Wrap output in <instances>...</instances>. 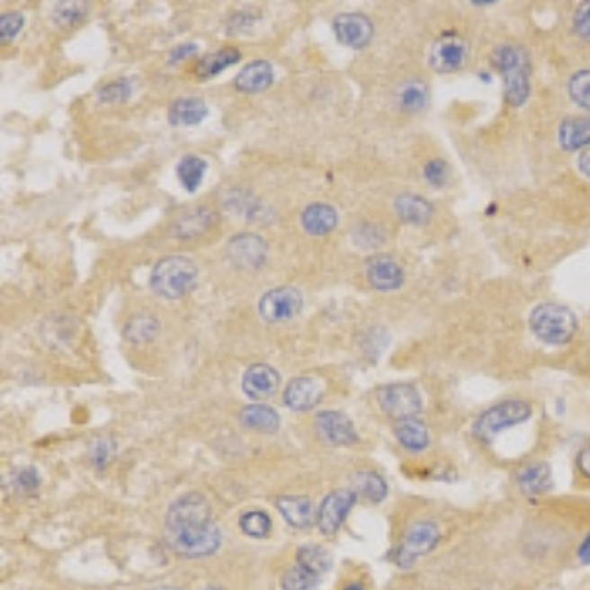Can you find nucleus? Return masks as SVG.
<instances>
[{
    "label": "nucleus",
    "instance_id": "f257e3e1",
    "mask_svg": "<svg viewBox=\"0 0 590 590\" xmlns=\"http://www.w3.org/2000/svg\"><path fill=\"white\" fill-rule=\"evenodd\" d=\"M165 540L172 550L189 559H201L217 553L220 530L210 520V505L203 494L187 492L165 514Z\"/></svg>",
    "mask_w": 590,
    "mask_h": 590
},
{
    "label": "nucleus",
    "instance_id": "f03ea898",
    "mask_svg": "<svg viewBox=\"0 0 590 590\" xmlns=\"http://www.w3.org/2000/svg\"><path fill=\"white\" fill-rule=\"evenodd\" d=\"M494 66L498 67L505 101L512 107H523L532 94V61L522 46L504 44L494 51Z\"/></svg>",
    "mask_w": 590,
    "mask_h": 590
},
{
    "label": "nucleus",
    "instance_id": "7ed1b4c3",
    "mask_svg": "<svg viewBox=\"0 0 590 590\" xmlns=\"http://www.w3.org/2000/svg\"><path fill=\"white\" fill-rule=\"evenodd\" d=\"M199 282L195 262L187 256H164L154 264L150 288L164 299H182L192 293Z\"/></svg>",
    "mask_w": 590,
    "mask_h": 590
},
{
    "label": "nucleus",
    "instance_id": "20e7f679",
    "mask_svg": "<svg viewBox=\"0 0 590 590\" xmlns=\"http://www.w3.org/2000/svg\"><path fill=\"white\" fill-rule=\"evenodd\" d=\"M532 416H533V407L530 402H525V399L520 398L504 399V402H498L490 406L488 409H484V412L474 419L470 431L474 439L484 442V445H492L504 431L528 424Z\"/></svg>",
    "mask_w": 590,
    "mask_h": 590
},
{
    "label": "nucleus",
    "instance_id": "39448f33",
    "mask_svg": "<svg viewBox=\"0 0 590 590\" xmlns=\"http://www.w3.org/2000/svg\"><path fill=\"white\" fill-rule=\"evenodd\" d=\"M532 333L545 344H568L578 331V319L571 308L561 303H540L530 315Z\"/></svg>",
    "mask_w": 590,
    "mask_h": 590
},
{
    "label": "nucleus",
    "instance_id": "423d86ee",
    "mask_svg": "<svg viewBox=\"0 0 590 590\" xmlns=\"http://www.w3.org/2000/svg\"><path fill=\"white\" fill-rule=\"evenodd\" d=\"M439 541L441 530L437 523L429 520L416 522L406 530L402 541L392 551V561L402 568L414 567L419 557L429 555L439 545Z\"/></svg>",
    "mask_w": 590,
    "mask_h": 590
},
{
    "label": "nucleus",
    "instance_id": "0eeeda50",
    "mask_svg": "<svg viewBox=\"0 0 590 590\" xmlns=\"http://www.w3.org/2000/svg\"><path fill=\"white\" fill-rule=\"evenodd\" d=\"M470 46L465 36L459 31L441 34L429 49V66L437 73H455L469 63Z\"/></svg>",
    "mask_w": 590,
    "mask_h": 590
},
{
    "label": "nucleus",
    "instance_id": "6e6552de",
    "mask_svg": "<svg viewBox=\"0 0 590 590\" xmlns=\"http://www.w3.org/2000/svg\"><path fill=\"white\" fill-rule=\"evenodd\" d=\"M378 406L382 412L396 421L417 417L424 409L419 389L412 384H388L376 392Z\"/></svg>",
    "mask_w": 590,
    "mask_h": 590
},
{
    "label": "nucleus",
    "instance_id": "1a4fd4ad",
    "mask_svg": "<svg viewBox=\"0 0 590 590\" xmlns=\"http://www.w3.org/2000/svg\"><path fill=\"white\" fill-rule=\"evenodd\" d=\"M303 308V295L298 288L282 286L268 290L258 301V313L266 323H286L299 315Z\"/></svg>",
    "mask_w": 590,
    "mask_h": 590
},
{
    "label": "nucleus",
    "instance_id": "9d476101",
    "mask_svg": "<svg viewBox=\"0 0 590 590\" xmlns=\"http://www.w3.org/2000/svg\"><path fill=\"white\" fill-rule=\"evenodd\" d=\"M358 494L354 490H333L331 494H326L325 500L321 502V508L317 514V528L325 535H333L341 530V525L344 523L346 515L351 514L354 508Z\"/></svg>",
    "mask_w": 590,
    "mask_h": 590
},
{
    "label": "nucleus",
    "instance_id": "9b49d317",
    "mask_svg": "<svg viewBox=\"0 0 590 590\" xmlns=\"http://www.w3.org/2000/svg\"><path fill=\"white\" fill-rule=\"evenodd\" d=\"M227 255L228 260L240 270H258L266 264L268 245L258 235L240 233L228 240Z\"/></svg>",
    "mask_w": 590,
    "mask_h": 590
},
{
    "label": "nucleus",
    "instance_id": "f8f14e48",
    "mask_svg": "<svg viewBox=\"0 0 590 590\" xmlns=\"http://www.w3.org/2000/svg\"><path fill=\"white\" fill-rule=\"evenodd\" d=\"M333 30L339 44L353 49L366 48L374 38L372 20L361 13L339 14L333 20Z\"/></svg>",
    "mask_w": 590,
    "mask_h": 590
},
{
    "label": "nucleus",
    "instance_id": "ddd939ff",
    "mask_svg": "<svg viewBox=\"0 0 590 590\" xmlns=\"http://www.w3.org/2000/svg\"><path fill=\"white\" fill-rule=\"evenodd\" d=\"M315 431L323 441L335 447H349L358 441L353 421L341 412H321L315 417Z\"/></svg>",
    "mask_w": 590,
    "mask_h": 590
},
{
    "label": "nucleus",
    "instance_id": "4468645a",
    "mask_svg": "<svg viewBox=\"0 0 590 590\" xmlns=\"http://www.w3.org/2000/svg\"><path fill=\"white\" fill-rule=\"evenodd\" d=\"M366 280L378 291H396L404 286L406 272L392 256L378 255L366 262Z\"/></svg>",
    "mask_w": 590,
    "mask_h": 590
},
{
    "label": "nucleus",
    "instance_id": "2eb2a0df",
    "mask_svg": "<svg viewBox=\"0 0 590 590\" xmlns=\"http://www.w3.org/2000/svg\"><path fill=\"white\" fill-rule=\"evenodd\" d=\"M515 487L528 498H540L553 490V470L550 462L533 460L515 472Z\"/></svg>",
    "mask_w": 590,
    "mask_h": 590
},
{
    "label": "nucleus",
    "instance_id": "dca6fc26",
    "mask_svg": "<svg viewBox=\"0 0 590 590\" xmlns=\"http://www.w3.org/2000/svg\"><path fill=\"white\" fill-rule=\"evenodd\" d=\"M325 386L321 380L313 376H299L286 386L283 392V402L293 412H309L321 402Z\"/></svg>",
    "mask_w": 590,
    "mask_h": 590
},
{
    "label": "nucleus",
    "instance_id": "f3484780",
    "mask_svg": "<svg viewBox=\"0 0 590 590\" xmlns=\"http://www.w3.org/2000/svg\"><path fill=\"white\" fill-rule=\"evenodd\" d=\"M280 388V374L270 364H252L242 376V392L255 402H264Z\"/></svg>",
    "mask_w": 590,
    "mask_h": 590
},
{
    "label": "nucleus",
    "instance_id": "a211bd4d",
    "mask_svg": "<svg viewBox=\"0 0 590 590\" xmlns=\"http://www.w3.org/2000/svg\"><path fill=\"white\" fill-rule=\"evenodd\" d=\"M394 210L399 220H404L406 225H414V227L427 225L435 213L434 205H431L425 197L416 193L398 195L394 201Z\"/></svg>",
    "mask_w": 590,
    "mask_h": 590
},
{
    "label": "nucleus",
    "instance_id": "6ab92c4d",
    "mask_svg": "<svg viewBox=\"0 0 590 590\" xmlns=\"http://www.w3.org/2000/svg\"><path fill=\"white\" fill-rule=\"evenodd\" d=\"M559 146L565 152H578L590 148V112L567 117L559 124Z\"/></svg>",
    "mask_w": 590,
    "mask_h": 590
},
{
    "label": "nucleus",
    "instance_id": "aec40b11",
    "mask_svg": "<svg viewBox=\"0 0 590 590\" xmlns=\"http://www.w3.org/2000/svg\"><path fill=\"white\" fill-rule=\"evenodd\" d=\"M273 83V66L266 59H255L245 66L235 77V87L240 93H262Z\"/></svg>",
    "mask_w": 590,
    "mask_h": 590
},
{
    "label": "nucleus",
    "instance_id": "412c9836",
    "mask_svg": "<svg viewBox=\"0 0 590 590\" xmlns=\"http://www.w3.org/2000/svg\"><path fill=\"white\" fill-rule=\"evenodd\" d=\"M339 225V213L335 207L326 203H313L303 209L301 213V227L308 235L313 237H323L329 235Z\"/></svg>",
    "mask_w": 590,
    "mask_h": 590
},
{
    "label": "nucleus",
    "instance_id": "4be33fe9",
    "mask_svg": "<svg viewBox=\"0 0 590 590\" xmlns=\"http://www.w3.org/2000/svg\"><path fill=\"white\" fill-rule=\"evenodd\" d=\"M394 435L407 452H424L431 445L429 427L417 417L396 421Z\"/></svg>",
    "mask_w": 590,
    "mask_h": 590
},
{
    "label": "nucleus",
    "instance_id": "5701e85b",
    "mask_svg": "<svg viewBox=\"0 0 590 590\" xmlns=\"http://www.w3.org/2000/svg\"><path fill=\"white\" fill-rule=\"evenodd\" d=\"M431 91L424 79H407L396 91L398 109L407 114H419L429 107Z\"/></svg>",
    "mask_w": 590,
    "mask_h": 590
},
{
    "label": "nucleus",
    "instance_id": "b1692460",
    "mask_svg": "<svg viewBox=\"0 0 590 590\" xmlns=\"http://www.w3.org/2000/svg\"><path fill=\"white\" fill-rule=\"evenodd\" d=\"M276 508L291 528L308 530L315 522V510L309 498L305 496H280L276 500Z\"/></svg>",
    "mask_w": 590,
    "mask_h": 590
},
{
    "label": "nucleus",
    "instance_id": "393cba45",
    "mask_svg": "<svg viewBox=\"0 0 590 590\" xmlns=\"http://www.w3.org/2000/svg\"><path fill=\"white\" fill-rule=\"evenodd\" d=\"M217 215L215 210H210L207 207H199L189 210L183 217H179L174 227H172V235L177 238H195L205 235L207 230L215 225Z\"/></svg>",
    "mask_w": 590,
    "mask_h": 590
},
{
    "label": "nucleus",
    "instance_id": "a878e982",
    "mask_svg": "<svg viewBox=\"0 0 590 590\" xmlns=\"http://www.w3.org/2000/svg\"><path fill=\"white\" fill-rule=\"evenodd\" d=\"M209 114L205 101L197 97H183L174 101V104L167 111V119L172 126H195L201 124Z\"/></svg>",
    "mask_w": 590,
    "mask_h": 590
},
{
    "label": "nucleus",
    "instance_id": "bb28decb",
    "mask_svg": "<svg viewBox=\"0 0 590 590\" xmlns=\"http://www.w3.org/2000/svg\"><path fill=\"white\" fill-rule=\"evenodd\" d=\"M240 424L260 434H276L280 429V416L270 406L252 404L240 412Z\"/></svg>",
    "mask_w": 590,
    "mask_h": 590
},
{
    "label": "nucleus",
    "instance_id": "cd10ccee",
    "mask_svg": "<svg viewBox=\"0 0 590 590\" xmlns=\"http://www.w3.org/2000/svg\"><path fill=\"white\" fill-rule=\"evenodd\" d=\"M354 492L361 494L368 502L380 504L388 496V482L374 470H361L354 474Z\"/></svg>",
    "mask_w": 590,
    "mask_h": 590
},
{
    "label": "nucleus",
    "instance_id": "c85d7f7f",
    "mask_svg": "<svg viewBox=\"0 0 590 590\" xmlns=\"http://www.w3.org/2000/svg\"><path fill=\"white\" fill-rule=\"evenodd\" d=\"M238 61H240V51L237 48H220L215 51V54H209L199 59L195 69L199 77L209 79L219 76L220 71L235 66Z\"/></svg>",
    "mask_w": 590,
    "mask_h": 590
},
{
    "label": "nucleus",
    "instance_id": "c756f323",
    "mask_svg": "<svg viewBox=\"0 0 590 590\" xmlns=\"http://www.w3.org/2000/svg\"><path fill=\"white\" fill-rule=\"evenodd\" d=\"M157 331H160V321H157L150 313H139L129 319L124 326V339L134 344L150 343L156 339Z\"/></svg>",
    "mask_w": 590,
    "mask_h": 590
},
{
    "label": "nucleus",
    "instance_id": "7c9ffc66",
    "mask_svg": "<svg viewBox=\"0 0 590 590\" xmlns=\"http://www.w3.org/2000/svg\"><path fill=\"white\" fill-rule=\"evenodd\" d=\"M207 167H209L207 160H203V157H199V156H185L183 160L177 164L179 183L183 185L187 193L197 192L207 174Z\"/></svg>",
    "mask_w": 590,
    "mask_h": 590
},
{
    "label": "nucleus",
    "instance_id": "2f4dec72",
    "mask_svg": "<svg viewBox=\"0 0 590 590\" xmlns=\"http://www.w3.org/2000/svg\"><path fill=\"white\" fill-rule=\"evenodd\" d=\"M295 559H298L299 567L308 568L309 573L317 575V577H323L333 565L331 553L326 550H323V547H319V545H303V547H299L298 557H295Z\"/></svg>",
    "mask_w": 590,
    "mask_h": 590
},
{
    "label": "nucleus",
    "instance_id": "473e14b6",
    "mask_svg": "<svg viewBox=\"0 0 590 590\" xmlns=\"http://www.w3.org/2000/svg\"><path fill=\"white\" fill-rule=\"evenodd\" d=\"M321 577L309 573L308 568L295 565L282 577V590H317Z\"/></svg>",
    "mask_w": 590,
    "mask_h": 590
},
{
    "label": "nucleus",
    "instance_id": "72a5a7b5",
    "mask_svg": "<svg viewBox=\"0 0 590 590\" xmlns=\"http://www.w3.org/2000/svg\"><path fill=\"white\" fill-rule=\"evenodd\" d=\"M567 91L577 107L590 112V69L577 71L575 76L568 79Z\"/></svg>",
    "mask_w": 590,
    "mask_h": 590
},
{
    "label": "nucleus",
    "instance_id": "f704fd0d",
    "mask_svg": "<svg viewBox=\"0 0 590 590\" xmlns=\"http://www.w3.org/2000/svg\"><path fill=\"white\" fill-rule=\"evenodd\" d=\"M240 530L255 540H262L270 533L272 520L264 510H250L240 518Z\"/></svg>",
    "mask_w": 590,
    "mask_h": 590
},
{
    "label": "nucleus",
    "instance_id": "c9c22d12",
    "mask_svg": "<svg viewBox=\"0 0 590 590\" xmlns=\"http://www.w3.org/2000/svg\"><path fill=\"white\" fill-rule=\"evenodd\" d=\"M87 13H89V6L85 3H77V0L69 3L67 0V3H58L54 6V20L61 28H69L81 22V20L87 16Z\"/></svg>",
    "mask_w": 590,
    "mask_h": 590
},
{
    "label": "nucleus",
    "instance_id": "e433bc0d",
    "mask_svg": "<svg viewBox=\"0 0 590 590\" xmlns=\"http://www.w3.org/2000/svg\"><path fill=\"white\" fill-rule=\"evenodd\" d=\"M353 238L358 242V246H362V248H378L388 240V235H386L384 227H380V225L361 223V225H356V228L353 230Z\"/></svg>",
    "mask_w": 590,
    "mask_h": 590
},
{
    "label": "nucleus",
    "instance_id": "4c0bfd02",
    "mask_svg": "<svg viewBox=\"0 0 590 590\" xmlns=\"http://www.w3.org/2000/svg\"><path fill=\"white\" fill-rule=\"evenodd\" d=\"M134 93V83L130 79H117V81H111L99 91V101L101 103H107V104H117V103H124L130 99V94Z\"/></svg>",
    "mask_w": 590,
    "mask_h": 590
},
{
    "label": "nucleus",
    "instance_id": "58836bf2",
    "mask_svg": "<svg viewBox=\"0 0 590 590\" xmlns=\"http://www.w3.org/2000/svg\"><path fill=\"white\" fill-rule=\"evenodd\" d=\"M449 175H451V167L445 160H431L425 164L424 167V177H425V182L431 185V187H435V189H441V187H445L447 182H449Z\"/></svg>",
    "mask_w": 590,
    "mask_h": 590
},
{
    "label": "nucleus",
    "instance_id": "ea45409f",
    "mask_svg": "<svg viewBox=\"0 0 590 590\" xmlns=\"http://www.w3.org/2000/svg\"><path fill=\"white\" fill-rule=\"evenodd\" d=\"M22 26H24V14L20 13L3 14V18H0V38H3V41H10L20 30H22Z\"/></svg>",
    "mask_w": 590,
    "mask_h": 590
},
{
    "label": "nucleus",
    "instance_id": "a19ab883",
    "mask_svg": "<svg viewBox=\"0 0 590 590\" xmlns=\"http://www.w3.org/2000/svg\"><path fill=\"white\" fill-rule=\"evenodd\" d=\"M573 26L577 34L590 44V3L578 4L573 16Z\"/></svg>",
    "mask_w": 590,
    "mask_h": 590
},
{
    "label": "nucleus",
    "instance_id": "79ce46f5",
    "mask_svg": "<svg viewBox=\"0 0 590 590\" xmlns=\"http://www.w3.org/2000/svg\"><path fill=\"white\" fill-rule=\"evenodd\" d=\"M112 441L109 439H101L97 445H94L93 449V460H94V465H97V469H104L107 467V462L111 460V455H112Z\"/></svg>",
    "mask_w": 590,
    "mask_h": 590
},
{
    "label": "nucleus",
    "instance_id": "37998d69",
    "mask_svg": "<svg viewBox=\"0 0 590 590\" xmlns=\"http://www.w3.org/2000/svg\"><path fill=\"white\" fill-rule=\"evenodd\" d=\"M199 51L197 44H192V41H185V44L182 46H177L170 51V58H167V63H170V66H177V63H182L185 59H189L192 56H195Z\"/></svg>",
    "mask_w": 590,
    "mask_h": 590
},
{
    "label": "nucleus",
    "instance_id": "c03bdc74",
    "mask_svg": "<svg viewBox=\"0 0 590 590\" xmlns=\"http://www.w3.org/2000/svg\"><path fill=\"white\" fill-rule=\"evenodd\" d=\"M16 482H18V487L22 488L24 492H34L40 487V477H38V472L34 469H24V470L18 472Z\"/></svg>",
    "mask_w": 590,
    "mask_h": 590
},
{
    "label": "nucleus",
    "instance_id": "a18cd8bd",
    "mask_svg": "<svg viewBox=\"0 0 590 590\" xmlns=\"http://www.w3.org/2000/svg\"><path fill=\"white\" fill-rule=\"evenodd\" d=\"M577 469H578V472H581L583 478L590 480V445H586V447H583L581 451H578Z\"/></svg>",
    "mask_w": 590,
    "mask_h": 590
},
{
    "label": "nucleus",
    "instance_id": "49530a36",
    "mask_svg": "<svg viewBox=\"0 0 590 590\" xmlns=\"http://www.w3.org/2000/svg\"><path fill=\"white\" fill-rule=\"evenodd\" d=\"M577 559H578V563H581V565L590 567V533H586V537L581 541V545H578Z\"/></svg>",
    "mask_w": 590,
    "mask_h": 590
},
{
    "label": "nucleus",
    "instance_id": "de8ad7c7",
    "mask_svg": "<svg viewBox=\"0 0 590 590\" xmlns=\"http://www.w3.org/2000/svg\"><path fill=\"white\" fill-rule=\"evenodd\" d=\"M577 167H578V172H581L586 179H590V148H586V150H583L581 154H578Z\"/></svg>",
    "mask_w": 590,
    "mask_h": 590
},
{
    "label": "nucleus",
    "instance_id": "09e8293b",
    "mask_svg": "<svg viewBox=\"0 0 590 590\" xmlns=\"http://www.w3.org/2000/svg\"><path fill=\"white\" fill-rule=\"evenodd\" d=\"M344 590H364V586L356 583V585H349V586H346Z\"/></svg>",
    "mask_w": 590,
    "mask_h": 590
},
{
    "label": "nucleus",
    "instance_id": "8fccbe9b",
    "mask_svg": "<svg viewBox=\"0 0 590 590\" xmlns=\"http://www.w3.org/2000/svg\"><path fill=\"white\" fill-rule=\"evenodd\" d=\"M150 590H179V588H175V586H154Z\"/></svg>",
    "mask_w": 590,
    "mask_h": 590
},
{
    "label": "nucleus",
    "instance_id": "3c124183",
    "mask_svg": "<svg viewBox=\"0 0 590 590\" xmlns=\"http://www.w3.org/2000/svg\"><path fill=\"white\" fill-rule=\"evenodd\" d=\"M205 590H227L225 586H207Z\"/></svg>",
    "mask_w": 590,
    "mask_h": 590
}]
</instances>
